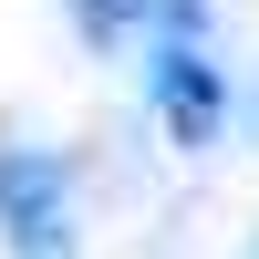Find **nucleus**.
I'll return each instance as SVG.
<instances>
[{"label": "nucleus", "mask_w": 259, "mask_h": 259, "mask_svg": "<svg viewBox=\"0 0 259 259\" xmlns=\"http://www.w3.org/2000/svg\"><path fill=\"white\" fill-rule=\"evenodd\" d=\"M207 0H83V21L94 31H187Z\"/></svg>", "instance_id": "7ed1b4c3"}, {"label": "nucleus", "mask_w": 259, "mask_h": 259, "mask_svg": "<svg viewBox=\"0 0 259 259\" xmlns=\"http://www.w3.org/2000/svg\"><path fill=\"white\" fill-rule=\"evenodd\" d=\"M0 249L11 259H83L73 249V166L62 156H41V145L0 156Z\"/></svg>", "instance_id": "f257e3e1"}, {"label": "nucleus", "mask_w": 259, "mask_h": 259, "mask_svg": "<svg viewBox=\"0 0 259 259\" xmlns=\"http://www.w3.org/2000/svg\"><path fill=\"white\" fill-rule=\"evenodd\" d=\"M145 94H156V124L177 145H207L228 124V83H218V62L197 52L187 31H156V52H145Z\"/></svg>", "instance_id": "f03ea898"}]
</instances>
